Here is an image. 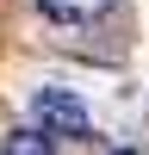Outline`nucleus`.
I'll list each match as a JSON object with an SVG mask.
<instances>
[{
  "mask_svg": "<svg viewBox=\"0 0 149 155\" xmlns=\"http://www.w3.org/2000/svg\"><path fill=\"white\" fill-rule=\"evenodd\" d=\"M112 6L118 0H44V19H56V25H99Z\"/></svg>",
  "mask_w": 149,
  "mask_h": 155,
  "instance_id": "obj_2",
  "label": "nucleus"
},
{
  "mask_svg": "<svg viewBox=\"0 0 149 155\" xmlns=\"http://www.w3.org/2000/svg\"><path fill=\"white\" fill-rule=\"evenodd\" d=\"M31 118H37V130H50L56 143H93L87 99L68 93V87H37V93H31Z\"/></svg>",
  "mask_w": 149,
  "mask_h": 155,
  "instance_id": "obj_1",
  "label": "nucleus"
},
{
  "mask_svg": "<svg viewBox=\"0 0 149 155\" xmlns=\"http://www.w3.org/2000/svg\"><path fill=\"white\" fill-rule=\"evenodd\" d=\"M50 143H56L50 130H12V137H6V149H12V155H37V149H50Z\"/></svg>",
  "mask_w": 149,
  "mask_h": 155,
  "instance_id": "obj_3",
  "label": "nucleus"
}]
</instances>
